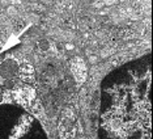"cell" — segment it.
Returning <instances> with one entry per match:
<instances>
[{"mask_svg": "<svg viewBox=\"0 0 153 139\" xmlns=\"http://www.w3.org/2000/svg\"><path fill=\"white\" fill-rule=\"evenodd\" d=\"M147 104L149 99L128 102L123 106L126 112L114 109L105 112L102 116V139H151V109L144 110Z\"/></svg>", "mask_w": 153, "mask_h": 139, "instance_id": "6da1fadb", "label": "cell"}, {"mask_svg": "<svg viewBox=\"0 0 153 139\" xmlns=\"http://www.w3.org/2000/svg\"><path fill=\"white\" fill-rule=\"evenodd\" d=\"M0 139H47L34 118L26 116L0 131Z\"/></svg>", "mask_w": 153, "mask_h": 139, "instance_id": "7a4b0ae2", "label": "cell"}, {"mask_svg": "<svg viewBox=\"0 0 153 139\" xmlns=\"http://www.w3.org/2000/svg\"><path fill=\"white\" fill-rule=\"evenodd\" d=\"M19 74V64L15 59H4L0 63V76L5 80H11Z\"/></svg>", "mask_w": 153, "mask_h": 139, "instance_id": "3957f363", "label": "cell"}, {"mask_svg": "<svg viewBox=\"0 0 153 139\" xmlns=\"http://www.w3.org/2000/svg\"><path fill=\"white\" fill-rule=\"evenodd\" d=\"M13 87H15V83H13V80H4V83H3V88L12 89Z\"/></svg>", "mask_w": 153, "mask_h": 139, "instance_id": "277c9868", "label": "cell"}, {"mask_svg": "<svg viewBox=\"0 0 153 139\" xmlns=\"http://www.w3.org/2000/svg\"><path fill=\"white\" fill-rule=\"evenodd\" d=\"M4 57H5L4 54H3V53H0V63H1V62L4 61Z\"/></svg>", "mask_w": 153, "mask_h": 139, "instance_id": "5b68a950", "label": "cell"}, {"mask_svg": "<svg viewBox=\"0 0 153 139\" xmlns=\"http://www.w3.org/2000/svg\"><path fill=\"white\" fill-rule=\"evenodd\" d=\"M1 101H3V93L0 92V102H1Z\"/></svg>", "mask_w": 153, "mask_h": 139, "instance_id": "8992f818", "label": "cell"}]
</instances>
